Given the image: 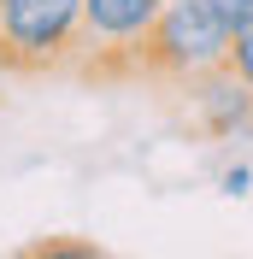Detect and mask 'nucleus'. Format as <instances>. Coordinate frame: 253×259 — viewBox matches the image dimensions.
Wrapping results in <instances>:
<instances>
[{
    "instance_id": "obj_8",
    "label": "nucleus",
    "mask_w": 253,
    "mask_h": 259,
    "mask_svg": "<svg viewBox=\"0 0 253 259\" xmlns=\"http://www.w3.org/2000/svg\"><path fill=\"white\" fill-rule=\"evenodd\" d=\"M206 6H212V12L230 24V35H236L241 24H253V0H206Z\"/></svg>"
},
{
    "instance_id": "obj_5",
    "label": "nucleus",
    "mask_w": 253,
    "mask_h": 259,
    "mask_svg": "<svg viewBox=\"0 0 253 259\" xmlns=\"http://www.w3.org/2000/svg\"><path fill=\"white\" fill-rule=\"evenodd\" d=\"M224 71H236V77L253 89V24H241V30L230 35V59H224Z\"/></svg>"
},
{
    "instance_id": "obj_3",
    "label": "nucleus",
    "mask_w": 253,
    "mask_h": 259,
    "mask_svg": "<svg viewBox=\"0 0 253 259\" xmlns=\"http://www.w3.org/2000/svg\"><path fill=\"white\" fill-rule=\"evenodd\" d=\"M165 0H82V35H77V71L100 82L142 77V41Z\"/></svg>"
},
{
    "instance_id": "obj_2",
    "label": "nucleus",
    "mask_w": 253,
    "mask_h": 259,
    "mask_svg": "<svg viewBox=\"0 0 253 259\" xmlns=\"http://www.w3.org/2000/svg\"><path fill=\"white\" fill-rule=\"evenodd\" d=\"M82 0H0V71L41 77L77 59Z\"/></svg>"
},
{
    "instance_id": "obj_4",
    "label": "nucleus",
    "mask_w": 253,
    "mask_h": 259,
    "mask_svg": "<svg viewBox=\"0 0 253 259\" xmlns=\"http://www.w3.org/2000/svg\"><path fill=\"white\" fill-rule=\"evenodd\" d=\"M189 100H194V118H200L206 136H241L253 130V89L236 77V71H212V77L189 82Z\"/></svg>"
},
{
    "instance_id": "obj_1",
    "label": "nucleus",
    "mask_w": 253,
    "mask_h": 259,
    "mask_svg": "<svg viewBox=\"0 0 253 259\" xmlns=\"http://www.w3.org/2000/svg\"><path fill=\"white\" fill-rule=\"evenodd\" d=\"M224 59H230V24L206 0H165L142 41V77L177 89L224 71Z\"/></svg>"
},
{
    "instance_id": "obj_7",
    "label": "nucleus",
    "mask_w": 253,
    "mask_h": 259,
    "mask_svg": "<svg viewBox=\"0 0 253 259\" xmlns=\"http://www.w3.org/2000/svg\"><path fill=\"white\" fill-rule=\"evenodd\" d=\"M218 189L230 194V200H241V194L253 189V165H241V159H236V165H224V171H218Z\"/></svg>"
},
{
    "instance_id": "obj_6",
    "label": "nucleus",
    "mask_w": 253,
    "mask_h": 259,
    "mask_svg": "<svg viewBox=\"0 0 253 259\" xmlns=\"http://www.w3.org/2000/svg\"><path fill=\"white\" fill-rule=\"evenodd\" d=\"M30 253H35V259H95L100 247H95V242H35Z\"/></svg>"
}]
</instances>
